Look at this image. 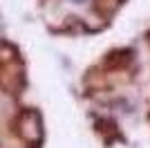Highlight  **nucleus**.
<instances>
[{
  "mask_svg": "<svg viewBox=\"0 0 150 148\" xmlns=\"http://www.w3.org/2000/svg\"><path fill=\"white\" fill-rule=\"evenodd\" d=\"M123 2L125 0H92V9H94V14H96L99 18L110 20L114 14L121 9Z\"/></svg>",
  "mask_w": 150,
  "mask_h": 148,
  "instance_id": "obj_3",
  "label": "nucleus"
},
{
  "mask_svg": "<svg viewBox=\"0 0 150 148\" xmlns=\"http://www.w3.org/2000/svg\"><path fill=\"white\" fill-rule=\"evenodd\" d=\"M27 88V65L18 47L9 41H0V90L9 97H18Z\"/></svg>",
  "mask_w": 150,
  "mask_h": 148,
  "instance_id": "obj_1",
  "label": "nucleus"
},
{
  "mask_svg": "<svg viewBox=\"0 0 150 148\" xmlns=\"http://www.w3.org/2000/svg\"><path fill=\"white\" fill-rule=\"evenodd\" d=\"M11 130L20 142L31 148H38L43 144V117L36 108H20L11 119Z\"/></svg>",
  "mask_w": 150,
  "mask_h": 148,
  "instance_id": "obj_2",
  "label": "nucleus"
},
{
  "mask_svg": "<svg viewBox=\"0 0 150 148\" xmlns=\"http://www.w3.org/2000/svg\"><path fill=\"white\" fill-rule=\"evenodd\" d=\"M146 41H148V45H150V31H148V34H146Z\"/></svg>",
  "mask_w": 150,
  "mask_h": 148,
  "instance_id": "obj_4",
  "label": "nucleus"
}]
</instances>
